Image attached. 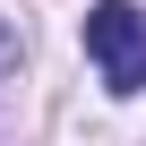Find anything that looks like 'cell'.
I'll return each mask as SVG.
<instances>
[{"instance_id": "obj_1", "label": "cell", "mask_w": 146, "mask_h": 146, "mask_svg": "<svg viewBox=\"0 0 146 146\" xmlns=\"http://www.w3.org/2000/svg\"><path fill=\"white\" fill-rule=\"evenodd\" d=\"M86 60L112 95H146V9L137 0H95L86 9Z\"/></svg>"}, {"instance_id": "obj_2", "label": "cell", "mask_w": 146, "mask_h": 146, "mask_svg": "<svg viewBox=\"0 0 146 146\" xmlns=\"http://www.w3.org/2000/svg\"><path fill=\"white\" fill-rule=\"evenodd\" d=\"M17 69V35H9V17H0V78Z\"/></svg>"}]
</instances>
